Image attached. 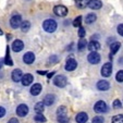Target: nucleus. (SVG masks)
Instances as JSON below:
<instances>
[{"label": "nucleus", "instance_id": "nucleus-8", "mask_svg": "<svg viewBox=\"0 0 123 123\" xmlns=\"http://www.w3.org/2000/svg\"><path fill=\"white\" fill-rule=\"evenodd\" d=\"M27 113H28V107L25 104H22L20 106H18V108H16V114L19 117L23 118V117L27 116Z\"/></svg>", "mask_w": 123, "mask_h": 123}, {"label": "nucleus", "instance_id": "nucleus-5", "mask_svg": "<svg viewBox=\"0 0 123 123\" xmlns=\"http://www.w3.org/2000/svg\"><path fill=\"white\" fill-rule=\"evenodd\" d=\"M87 60H88V62L92 63V64H98V63L100 62V55L98 54L97 51H93V52H91V54L88 55Z\"/></svg>", "mask_w": 123, "mask_h": 123}, {"label": "nucleus", "instance_id": "nucleus-13", "mask_svg": "<svg viewBox=\"0 0 123 123\" xmlns=\"http://www.w3.org/2000/svg\"><path fill=\"white\" fill-rule=\"evenodd\" d=\"M24 48V44L22 40L20 39H16L13 42V44H12V49H13V51H15V52H20L21 50H23Z\"/></svg>", "mask_w": 123, "mask_h": 123}, {"label": "nucleus", "instance_id": "nucleus-7", "mask_svg": "<svg viewBox=\"0 0 123 123\" xmlns=\"http://www.w3.org/2000/svg\"><path fill=\"white\" fill-rule=\"evenodd\" d=\"M54 12H55V14L58 16H65L68 14V8L62 5L56 6V7L54 8Z\"/></svg>", "mask_w": 123, "mask_h": 123}, {"label": "nucleus", "instance_id": "nucleus-29", "mask_svg": "<svg viewBox=\"0 0 123 123\" xmlns=\"http://www.w3.org/2000/svg\"><path fill=\"white\" fill-rule=\"evenodd\" d=\"M34 120L36 121V122H40V123L46 122V118H45V117L43 116V113H37L36 116H35Z\"/></svg>", "mask_w": 123, "mask_h": 123}, {"label": "nucleus", "instance_id": "nucleus-27", "mask_svg": "<svg viewBox=\"0 0 123 123\" xmlns=\"http://www.w3.org/2000/svg\"><path fill=\"white\" fill-rule=\"evenodd\" d=\"M112 123H123V114H117L111 119Z\"/></svg>", "mask_w": 123, "mask_h": 123}, {"label": "nucleus", "instance_id": "nucleus-42", "mask_svg": "<svg viewBox=\"0 0 123 123\" xmlns=\"http://www.w3.org/2000/svg\"><path fill=\"white\" fill-rule=\"evenodd\" d=\"M1 67H2V61L0 60V69H1Z\"/></svg>", "mask_w": 123, "mask_h": 123}, {"label": "nucleus", "instance_id": "nucleus-37", "mask_svg": "<svg viewBox=\"0 0 123 123\" xmlns=\"http://www.w3.org/2000/svg\"><path fill=\"white\" fill-rule=\"evenodd\" d=\"M118 33H119V35L123 36V24H120L118 26Z\"/></svg>", "mask_w": 123, "mask_h": 123}, {"label": "nucleus", "instance_id": "nucleus-40", "mask_svg": "<svg viewBox=\"0 0 123 123\" xmlns=\"http://www.w3.org/2000/svg\"><path fill=\"white\" fill-rule=\"evenodd\" d=\"M37 72H38V74H40V75H45V74H47L46 71H37Z\"/></svg>", "mask_w": 123, "mask_h": 123}, {"label": "nucleus", "instance_id": "nucleus-35", "mask_svg": "<svg viewBox=\"0 0 123 123\" xmlns=\"http://www.w3.org/2000/svg\"><path fill=\"white\" fill-rule=\"evenodd\" d=\"M79 36L81 38H84V36H85V28L84 27H79Z\"/></svg>", "mask_w": 123, "mask_h": 123}, {"label": "nucleus", "instance_id": "nucleus-23", "mask_svg": "<svg viewBox=\"0 0 123 123\" xmlns=\"http://www.w3.org/2000/svg\"><path fill=\"white\" fill-rule=\"evenodd\" d=\"M120 47H121V44L120 43H118V42H116V43H113V44L110 46V50H111V55H114V54H117L118 52V50L120 49Z\"/></svg>", "mask_w": 123, "mask_h": 123}, {"label": "nucleus", "instance_id": "nucleus-4", "mask_svg": "<svg viewBox=\"0 0 123 123\" xmlns=\"http://www.w3.org/2000/svg\"><path fill=\"white\" fill-rule=\"evenodd\" d=\"M107 109H108L107 104L105 101H102V100L97 101L95 104V106H94V110H95L96 112H98V113H104V112L107 111Z\"/></svg>", "mask_w": 123, "mask_h": 123}, {"label": "nucleus", "instance_id": "nucleus-32", "mask_svg": "<svg viewBox=\"0 0 123 123\" xmlns=\"http://www.w3.org/2000/svg\"><path fill=\"white\" fill-rule=\"evenodd\" d=\"M59 123H68L69 122V118L68 117H57Z\"/></svg>", "mask_w": 123, "mask_h": 123}, {"label": "nucleus", "instance_id": "nucleus-16", "mask_svg": "<svg viewBox=\"0 0 123 123\" xmlns=\"http://www.w3.org/2000/svg\"><path fill=\"white\" fill-rule=\"evenodd\" d=\"M97 88L99 89V91H102V92H105V91H108V89L110 88V84H109V82L108 81H99L97 83Z\"/></svg>", "mask_w": 123, "mask_h": 123}, {"label": "nucleus", "instance_id": "nucleus-34", "mask_svg": "<svg viewBox=\"0 0 123 123\" xmlns=\"http://www.w3.org/2000/svg\"><path fill=\"white\" fill-rule=\"evenodd\" d=\"M122 107V104H121V101L119 99H116L113 101V108L114 109H119V108Z\"/></svg>", "mask_w": 123, "mask_h": 123}, {"label": "nucleus", "instance_id": "nucleus-39", "mask_svg": "<svg viewBox=\"0 0 123 123\" xmlns=\"http://www.w3.org/2000/svg\"><path fill=\"white\" fill-rule=\"evenodd\" d=\"M8 123H19V120L15 118H12V119H10V121Z\"/></svg>", "mask_w": 123, "mask_h": 123}, {"label": "nucleus", "instance_id": "nucleus-22", "mask_svg": "<svg viewBox=\"0 0 123 123\" xmlns=\"http://www.w3.org/2000/svg\"><path fill=\"white\" fill-rule=\"evenodd\" d=\"M35 111L37 112V113H43L44 112V110H45V105L43 104V101H40V102H37V104L35 105Z\"/></svg>", "mask_w": 123, "mask_h": 123}, {"label": "nucleus", "instance_id": "nucleus-12", "mask_svg": "<svg viewBox=\"0 0 123 123\" xmlns=\"http://www.w3.org/2000/svg\"><path fill=\"white\" fill-rule=\"evenodd\" d=\"M22 76H23V73H22V71L20 69L13 70V72H12V74H11V77H12V80H13V82H16V83L21 81Z\"/></svg>", "mask_w": 123, "mask_h": 123}, {"label": "nucleus", "instance_id": "nucleus-33", "mask_svg": "<svg viewBox=\"0 0 123 123\" xmlns=\"http://www.w3.org/2000/svg\"><path fill=\"white\" fill-rule=\"evenodd\" d=\"M104 121H105L104 118L100 116H97L93 119V123H104Z\"/></svg>", "mask_w": 123, "mask_h": 123}, {"label": "nucleus", "instance_id": "nucleus-2", "mask_svg": "<svg viewBox=\"0 0 123 123\" xmlns=\"http://www.w3.org/2000/svg\"><path fill=\"white\" fill-rule=\"evenodd\" d=\"M54 84L57 86V87L62 88V87H65V86H67L68 80L64 75H57V76L54 79Z\"/></svg>", "mask_w": 123, "mask_h": 123}, {"label": "nucleus", "instance_id": "nucleus-14", "mask_svg": "<svg viewBox=\"0 0 123 123\" xmlns=\"http://www.w3.org/2000/svg\"><path fill=\"white\" fill-rule=\"evenodd\" d=\"M23 61L26 64H32L35 61V55L33 52H31V51H28V52H26L23 56Z\"/></svg>", "mask_w": 123, "mask_h": 123}, {"label": "nucleus", "instance_id": "nucleus-38", "mask_svg": "<svg viewBox=\"0 0 123 123\" xmlns=\"http://www.w3.org/2000/svg\"><path fill=\"white\" fill-rule=\"evenodd\" d=\"M5 114H6V109L3 107H0V118L5 117Z\"/></svg>", "mask_w": 123, "mask_h": 123}, {"label": "nucleus", "instance_id": "nucleus-24", "mask_svg": "<svg viewBox=\"0 0 123 123\" xmlns=\"http://www.w3.org/2000/svg\"><path fill=\"white\" fill-rule=\"evenodd\" d=\"M96 19H97L96 14H94V13H89V14H87V15H86V20H85V22H86L87 24H91V23H93V22H95V21H96Z\"/></svg>", "mask_w": 123, "mask_h": 123}, {"label": "nucleus", "instance_id": "nucleus-1", "mask_svg": "<svg viewBox=\"0 0 123 123\" xmlns=\"http://www.w3.org/2000/svg\"><path fill=\"white\" fill-rule=\"evenodd\" d=\"M57 22L52 19H48L45 20L44 23H43V28L44 31H46L47 33H54L57 30Z\"/></svg>", "mask_w": 123, "mask_h": 123}, {"label": "nucleus", "instance_id": "nucleus-30", "mask_svg": "<svg viewBox=\"0 0 123 123\" xmlns=\"http://www.w3.org/2000/svg\"><path fill=\"white\" fill-rule=\"evenodd\" d=\"M81 24H82V16L80 15L73 21V26L74 27H81Z\"/></svg>", "mask_w": 123, "mask_h": 123}, {"label": "nucleus", "instance_id": "nucleus-26", "mask_svg": "<svg viewBox=\"0 0 123 123\" xmlns=\"http://www.w3.org/2000/svg\"><path fill=\"white\" fill-rule=\"evenodd\" d=\"M86 46H87V42H86L85 38H81L79 42V44H77V49L79 50H83L84 48H86Z\"/></svg>", "mask_w": 123, "mask_h": 123}, {"label": "nucleus", "instance_id": "nucleus-9", "mask_svg": "<svg viewBox=\"0 0 123 123\" xmlns=\"http://www.w3.org/2000/svg\"><path fill=\"white\" fill-rule=\"evenodd\" d=\"M77 67V62L75 59L70 58L67 60V63H65V70L67 71H74Z\"/></svg>", "mask_w": 123, "mask_h": 123}, {"label": "nucleus", "instance_id": "nucleus-21", "mask_svg": "<svg viewBox=\"0 0 123 123\" xmlns=\"http://www.w3.org/2000/svg\"><path fill=\"white\" fill-rule=\"evenodd\" d=\"M5 63L7 65H13V61H12L11 57H10V48H9V46H7V52H6Z\"/></svg>", "mask_w": 123, "mask_h": 123}, {"label": "nucleus", "instance_id": "nucleus-31", "mask_svg": "<svg viewBox=\"0 0 123 123\" xmlns=\"http://www.w3.org/2000/svg\"><path fill=\"white\" fill-rule=\"evenodd\" d=\"M116 80H117L118 82H120V83H122V82H123V70H120V71L117 73Z\"/></svg>", "mask_w": 123, "mask_h": 123}, {"label": "nucleus", "instance_id": "nucleus-15", "mask_svg": "<svg viewBox=\"0 0 123 123\" xmlns=\"http://www.w3.org/2000/svg\"><path fill=\"white\" fill-rule=\"evenodd\" d=\"M42 89H43V87H42V85H40L39 83H36V84H34V85L31 87V94H32L33 96H37V95H39L40 94V92H42Z\"/></svg>", "mask_w": 123, "mask_h": 123}, {"label": "nucleus", "instance_id": "nucleus-28", "mask_svg": "<svg viewBox=\"0 0 123 123\" xmlns=\"http://www.w3.org/2000/svg\"><path fill=\"white\" fill-rule=\"evenodd\" d=\"M76 2V7L80 8V9H83L87 6V2H88V0H76L75 1Z\"/></svg>", "mask_w": 123, "mask_h": 123}, {"label": "nucleus", "instance_id": "nucleus-6", "mask_svg": "<svg viewBox=\"0 0 123 123\" xmlns=\"http://www.w3.org/2000/svg\"><path fill=\"white\" fill-rule=\"evenodd\" d=\"M21 23H22V18H21V15H19V14H15V15H13L11 19H10V25H11L12 28L20 27Z\"/></svg>", "mask_w": 123, "mask_h": 123}, {"label": "nucleus", "instance_id": "nucleus-10", "mask_svg": "<svg viewBox=\"0 0 123 123\" xmlns=\"http://www.w3.org/2000/svg\"><path fill=\"white\" fill-rule=\"evenodd\" d=\"M87 7H89L92 10H99L102 7V2L100 0H88Z\"/></svg>", "mask_w": 123, "mask_h": 123}, {"label": "nucleus", "instance_id": "nucleus-3", "mask_svg": "<svg viewBox=\"0 0 123 123\" xmlns=\"http://www.w3.org/2000/svg\"><path fill=\"white\" fill-rule=\"evenodd\" d=\"M112 73V63L107 62L105 63L101 68V75L104 77H109Z\"/></svg>", "mask_w": 123, "mask_h": 123}, {"label": "nucleus", "instance_id": "nucleus-36", "mask_svg": "<svg viewBox=\"0 0 123 123\" xmlns=\"http://www.w3.org/2000/svg\"><path fill=\"white\" fill-rule=\"evenodd\" d=\"M49 62H50V63L58 62V57H57V56H51L50 58H49Z\"/></svg>", "mask_w": 123, "mask_h": 123}, {"label": "nucleus", "instance_id": "nucleus-18", "mask_svg": "<svg viewBox=\"0 0 123 123\" xmlns=\"http://www.w3.org/2000/svg\"><path fill=\"white\" fill-rule=\"evenodd\" d=\"M55 100H56L55 95H52V94H48V95L45 96L44 102H43V104H44L45 106H51V105H54Z\"/></svg>", "mask_w": 123, "mask_h": 123}, {"label": "nucleus", "instance_id": "nucleus-19", "mask_svg": "<svg viewBox=\"0 0 123 123\" xmlns=\"http://www.w3.org/2000/svg\"><path fill=\"white\" fill-rule=\"evenodd\" d=\"M87 48H88L92 52H93V51H97L98 49H100V44L98 42H96V40H92V42L88 44Z\"/></svg>", "mask_w": 123, "mask_h": 123}, {"label": "nucleus", "instance_id": "nucleus-41", "mask_svg": "<svg viewBox=\"0 0 123 123\" xmlns=\"http://www.w3.org/2000/svg\"><path fill=\"white\" fill-rule=\"evenodd\" d=\"M54 74H55V72H51V73H48V79H51V76H54Z\"/></svg>", "mask_w": 123, "mask_h": 123}, {"label": "nucleus", "instance_id": "nucleus-17", "mask_svg": "<svg viewBox=\"0 0 123 123\" xmlns=\"http://www.w3.org/2000/svg\"><path fill=\"white\" fill-rule=\"evenodd\" d=\"M75 120H76L77 123H86V121L88 120V116H87L86 112H80V113L76 114Z\"/></svg>", "mask_w": 123, "mask_h": 123}, {"label": "nucleus", "instance_id": "nucleus-11", "mask_svg": "<svg viewBox=\"0 0 123 123\" xmlns=\"http://www.w3.org/2000/svg\"><path fill=\"white\" fill-rule=\"evenodd\" d=\"M33 81H34V77H33V75L30 74V73H27V74L23 75V76H22V80H21L22 85H23V86H28V85H31V84L33 83Z\"/></svg>", "mask_w": 123, "mask_h": 123}, {"label": "nucleus", "instance_id": "nucleus-25", "mask_svg": "<svg viewBox=\"0 0 123 123\" xmlns=\"http://www.w3.org/2000/svg\"><path fill=\"white\" fill-rule=\"evenodd\" d=\"M21 31L23 33H26V32H28V30L31 28V23L28 21H24V22H22L21 23Z\"/></svg>", "mask_w": 123, "mask_h": 123}, {"label": "nucleus", "instance_id": "nucleus-44", "mask_svg": "<svg viewBox=\"0 0 123 123\" xmlns=\"http://www.w3.org/2000/svg\"><path fill=\"white\" fill-rule=\"evenodd\" d=\"M74 1H76V0H74Z\"/></svg>", "mask_w": 123, "mask_h": 123}, {"label": "nucleus", "instance_id": "nucleus-43", "mask_svg": "<svg viewBox=\"0 0 123 123\" xmlns=\"http://www.w3.org/2000/svg\"><path fill=\"white\" fill-rule=\"evenodd\" d=\"M3 33H2V31H1V28H0V35H2Z\"/></svg>", "mask_w": 123, "mask_h": 123}, {"label": "nucleus", "instance_id": "nucleus-20", "mask_svg": "<svg viewBox=\"0 0 123 123\" xmlns=\"http://www.w3.org/2000/svg\"><path fill=\"white\" fill-rule=\"evenodd\" d=\"M57 117H68L67 107H64V106H61V107H59L58 110H57Z\"/></svg>", "mask_w": 123, "mask_h": 123}]
</instances>
